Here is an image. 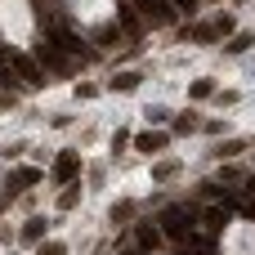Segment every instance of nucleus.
<instances>
[{
    "instance_id": "1",
    "label": "nucleus",
    "mask_w": 255,
    "mask_h": 255,
    "mask_svg": "<svg viewBox=\"0 0 255 255\" xmlns=\"http://www.w3.org/2000/svg\"><path fill=\"white\" fill-rule=\"evenodd\" d=\"M161 224H166V238H175V242H184V238H188V215H184L179 206H170V211L161 215Z\"/></svg>"
},
{
    "instance_id": "2",
    "label": "nucleus",
    "mask_w": 255,
    "mask_h": 255,
    "mask_svg": "<svg viewBox=\"0 0 255 255\" xmlns=\"http://www.w3.org/2000/svg\"><path fill=\"white\" fill-rule=\"evenodd\" d=\"M134 4H139V13H143V18H152V22H170V18H175L170 0H134Z\"/></svg>"
},
{
    "instance_id": "3",
    "label": "nucleus",
    "mask_w": 255,
    "mask_h": 255,
    "mask_svg": "<svg viewBox=\"0 0 255 255\" xmlns=\"http://www.w3.org/2000/svg\"><path fill=\"white\" fill-rule=\"evenodd\" d=\"M13 72H18V81H22V85H45V72H40L31 58H22V54L13 58Z\"/></svg>"
},
{
    "instance_id": "4",
    "label": "nucleus",
    "mask_w": 255,
    "mask_h": 255,
    "mask_svg": "<svg viewBox=\"0 0 255 255\" xmlns=\"http://www.w3.org/2000/svg\"><path fill=\"white\" fill-rule=\"evenodd\" d=\"M76 170H81V157H76V152H63V157L54 161V179H58V184H67Z\"/></svg>"
},
{
    "instance_id": "5",
    "label": "nucleus",
    "mask_w": 255,
    "mask_h": 255,
    "mask_svg": "<svg viewBox=\"0 0 255 255\" xmlns=\"http://www.w3.org/2000/svg\"><path fill=\"white\" fill-rule=\"evenodd\" d=\"M134 148L152 157V152H161V148H166V134H157V130H152V134H139V139H134Z\"/></svg>"
},
{
    "instance_id": "6",
    "label": "nucleus",
    "mask_w": 255,
    "mask_h": 255,
    "mask_svg": "<svg viewBox=\"0 0 255 255\" xmlns=\"http://www.w3.org/2000/svg\"><path fill=\"white\" fill-rule=\"evenodd\" d=\"M139 81H143L139 72H117V76H112V90H121V94H130V90H134Z\"/></svg>"
},
{
    "instance_id": "7",
    "label": "nucleus",
    "mask_w": 255,
    "mask_h": 255,
    "mask_svg": "<svg viewBox=\"0 0 255 255\" xmlns=\"http://www.w3.org/2000/svg\"><path fill=\"white\" fill-rule=\"evenodd\" d=\"M22 238H27V242H40V238H45V220H40V215H31V220H27V229H22Z\"/></svg>"
},
{
    "instance_id": "8",
    "label": "nucleus",
    "mask_w": 255,
    "mask_h": 255,
    "mask_svg": "<svg viewBox=\"0 0 255 255\" xmlns=\"http://www.w3.org/2000/svg\"><path fill=\"white\" fill-rule=\"evenodd\" d=\"M157 242H161V233H157V229H148V224H139V247H143V251H152Z\"/></svg>"
},
{
    "instance_id": "9",
    "label": "nucleus",
    "mask_w": 255,
    "mask_h": 255,
    "mask_svg": "<svg viewBox=\"0 0 255 255\" xmlns=\"http://www.w3.org/2000/svg\"><path fill=\"white\" fill-rule=\"evenodd\" d=\"M242 49H251V31H238V36L229 40V54H242Z\"/></svg>"
},
{
    "instance_id": "10",
    "label": "nucleus",
    "mask_w": 255,
    "mask_h": 255,
    "mask_svg": "<svg viewBox=\"0 0 255 255\" xmlns=\"http://www.w3.org/2000/svg\"><path fill=\"white\" fill-rule=\"evenodd\" d=\"M13 81H18L13 63H4V58H0V85H4V90H13Z\"/></svg>"
},
{
    "instance_id": "11",
    "label": "nucleus",
    "mask_w": 255,
    "mask_h": 255,
    "mask_svg": "<svg viewBox=\"0 0 255 255\" xmlns=\"http://www.w3.org/2000/svg\"><path fill=\"white\" fill-rule=\"evenodd\" d=\"M188 94H193V99H211V94H215V85H211V81H193V90H188Z\"/></svg>"
},
{
    "instance_id": "12",
    "label": "nucleus",
    "mask_w": 255,
    "mask_h": 255,
    "mask_svg": "<svg viewBox=\"0 0 255 255\" xmlns=\"http://www.w3.org/2000/svg\"><path fill=\"white\" fill-rule=\"evenodd\" d=\"M76 197H81V188H76V184H72V188H67V193H63V197H58V211H72V206H76Z\"/></svg>"
},
{
    "instance_id": "13",
    "label": "nucleus",
    "mask_w": 255,
    "mask_h": 255,
    "mask_svg": "<svg viewBox=\"0 0 255 255\" xmlns=\"http://www.w3.org/2000/svg\"><path fill=\"white\" fill-rule=\"evenodd\" d=\"M224 220H229V215H224L220 206H215V211H206V224H211V229H224Z\"/></svg>"
},
{
    "instance_id": "14",
    "label": "nucleus",
    "mask_w": 255,
    "mask_h": 255,
    "mask_svg": "<svg viewBox=\"0 0 255 255\" xmlns=\"http://www.w3.org/2000/svg\"><path fill=\"white\" fill-rule=\"evenodd\" d=\"M233 152H242V143H238V139H233V143H220V148H215V157H233Z\"/></svg>"
},
{
    "instance_id": "15",
    "label": "nucleus",
    "mask_w": 255,
    "mask_h": 255,
    "mask_svg": "<svg viewBox=\"0 0 255 255\" xmlns=\"http://www.w3.org/2000/svg\"><path fill=\"white\" fill-rule=\"evenodd\" d=\"M18 184H40V170H18Z\"/></svg>"
},
{
    "instance_id": "16",
    "label": "nucleus",
    "mask_w": 255,
    "mask_h": 255,
    "mask_svg": "<svg viewBox=\"0 0 255 255\" xmlns=\"http://www.w3.org/2000/svg\"><path fill=\"white\" fill-rule=\"evenodd\" d=\"M40 255H67V251H63L58 242H49V247H40Z\"/></svg>"
},
{
    "instance_id": "17",
    "label": "nucleus",
    "mask_w": 255,
    "mask_h": 255,
    "mask_svg": "<svg viewBox=\"0 0 255 255\" xmlns=\"http://www.w3.org/2000/svg\"><path fill=\"white\" fill-rule=\"evenodd\" d=\"M175 4H179V9H193V4H197V0H175Z\"/></svg>"
},
{
    "instance_id": "18",
    "label": "nucleus",
    "mask_w": 255,
    "mask_h": 255,
    "mask_svg": "<svg viewBox=\"0 0 255 255\" xmlns=\"http://www.w3.org/2000/svg\"><path fill=\"white\" fill-rule=\"evenodd\" d=\"M247 188H251V193H255V175H251V179H247Z\"/></svg>"
}]
</instances>
